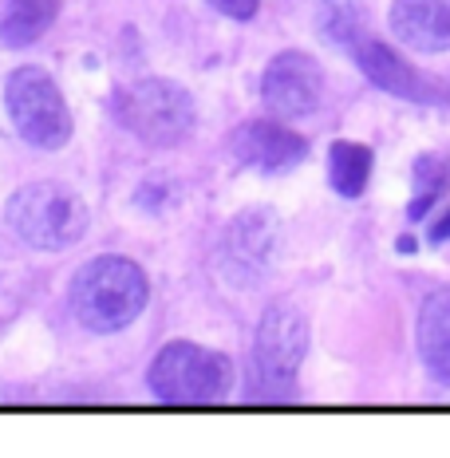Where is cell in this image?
Segmentation results:
<instances>
[{
	"instance_id": "obj_12",
	"label": "cell",
	"mask_w": 450,
	"mask_h": 458,
	"mask_svg": "<svg viewBox=\"0 0 450 458\" xmlns=\"http://www.w3.org/2000/svg\"><path fill=\"white\" fill-rule=\"evenodd\" d=\"M415 344L430 376L450 384V293L446 289L430 293L423 301L419 324H415Z\"/></svg>"
},
{
	"instance_id": "obj_2",
	"label": "cell",
	"mask_w": 450,
	"mask_h": 458,
	"mask_svg": "<svg viewBox=\"0 0 450 458\" xmlns=\"http://www.w3.org/2000/svg\"><path fill=\"white\" fill-rule=\"evenodd\" d=\"M147 384L170 407H209L222 403L233 391V364L222 352H209L190 340H174L155 356Z\"/></svg>"
},
{
	"instance_id": "obj_19",
	"label": "cell",
	"mask_w": 450,
	"mask_h": 458,
	"mask_svg": "<svg viewBox=\"0 0 450 458\" xmlns=\"http://www.w3.org/2000/svg\"><path fill=\"white\" fill-rule=\"evenodd\" d=\"M415 250V237H399V253H411Z\"/></svg>"
},
{
	"instance_id": "obj_15",
	"label": "cell",
	"mask_w": 450,
	"mask_h": 458,
	"mask_svg": "<svg viewBox=\"0 0 450 458\" xmlns=\"http://www.w3.org/2000/svg\"><path fill=\"white\" fill-rule=\"evenodd\" d=\"M316 24H320L324 40L344 47V52H352V47L368 36V28H363V13L356 8V0H324Z\"/></svg>"
},
{
	"instance_id": "obj_13",
	"label": "cell",
	"mask_w": 450,
	"mask_h": 458,
	"mask_svg": "<svg viewBox=\"0 0 450 458\" xmlns=\"http://www.w3.org/2000/svg\"><path fill=\"white\" fill-rule=\"evenodd\" d=\"M60 16V0H0V44H36Z\"/></svg>"
},
{
	"instance_id": "obj_6",
	"label": "cell",
	"mask_w": 450,
	"mask_h": 458,
	"mask_svg": "<svg viewBox=\"0 0 450 458\" xmlns=\"http://www.w3.org/2000/svg\"><path fill=\"white\" fill-rule=\"evenodd\" d=\"M284 250V225L269 206H249L229 217L222 245H217V269L233 289H257L269 281Z\"/></svg>"
},
{
	"instance_id": "obj_9",
	"label": "cell",
	"mask_w": 450,
	"mask_h": 458,
	"mask_svg": "<svg viewBox=\"0 0 450 458\" xmlns=\"http://www.w3.org/2000/svg\"><path fill=\"white\" fill-rule=\"evenodd\" d=\"M233 155L242 166L276 178V174H289V170H296L309 158V139L281 127L276 119H253L233 131Z\"/></svg>"
},
{
	"instance_id": "obj_16",
	"label": "cell",
	"mask_w": 450,
	"mask_h": 458,
	"mask_svg": "<svg viewBox=\"0 0 450 458\" xmlns=\"http://www.w3.org/2000/svg\"><path fill=\"white\" fill-rule=\"evenodd\" d=\"M411 178H415V198H411V206H407V217L419 222V217H427V209L435 206L438 198H443V190L450 186V166L438 155H423V158H415Z\"/></svg>"
},
{
	"instance_id": "obj_4",
	"label": "cell",
	"mask_w": 450,
	"mask_h": 458,
	"mask_svg": "<svg viewBox=\"0 0 450 458\" xmlns=\"http://www.w3.org/2000/svg\"><path fill=\"white\" fill-rule=\"evenodd\" d=\"M115 114L142 147L170 150L190 139L198 123L194 95L174 80H139L115 95Z\"/></svg>"
},
{
	"instance_id": "obj_18",
	"label": "cell",
	"mask_w": 450,
	"mask_h": 458,
	"mask_svg": "<svg viewBox=\"0 0 450 458\" xmlns=\"http://www.w3.org/2000/svg\"><path fill=\"white\" fill-rule=\"evenodd\" d=\"M443 242H450V209L430 225V245H443Z\"/></svg>"
},
{
	"instance_id": "obj_14",
	"label": "cell",
	"mask_w": 450,
	"mask_h": 458,
	"mask_svg": "<svg viewBox=\"0 0 450 458\" xmlns=\"http://www.w3.org/2000/svg\"><path fill=\"white\" fill-rule=\"evenodd\" d=\"M328 178L340 198H360L371 178V150L360 142H332L328 150Z\"/></svg>"
},
{
	"instance_id": "obj_11",
	"label": "cell",
	"mask_w": 450,
	"mask_h": 458,
	"mask_svg": "<svg viewBox=\"0 0 450 458\" xmlns=\"http://www.w3.org/2000/svg\"><path fill=\"white\" fill-rule=\"evenodd\" d=\"M352 55H356L360 72L368 75L379 91L399 95V99H423V80L415 75V68H411L395 47H387L383 40H376L371 32L363 36L356 47H352Z\"/></svg>"
},
{
	"instance_id": "obj_3",
	"label": "cell",
	"mask_w": 450,
	"mask_h": 458,
	"mask_svg": "<svg viewBox=\"0 0 450 458\" xmlns=\"http://www.w3.org/2000/svg\"><path fill=\"white\" fill-rule=\"evenodd\" d=\"M8 225L32 250H68L88 233V206L64 182H28L4 206Z\"/></svg>"
},
{
	"instance_id": "obj_5",
	"label": "cell",
	"mask_w": 450,
	"mask_h": 458,
	"mask_svg": "<svg viewBox=\"0 0 450 458\" xmlns=\"http://www.w3.org/2000/svg\"><path fill=\"white\" fill-rule=\"evenodd\" d=\"M4 107L16 135L36 150H64L72 139V111L64 103V91L44 68L28 64L16 68L4 83Z\"/></svg>"
},
{
	"instance_id": "obj_7",
	"label": "cell",
	"mask_w": 450,
	"mask_h": 458,
	"mask_svg": "<svg viewBox=\"0 0 450 458\" xmlns=\"http://www.w3.org/2000/svg\"><path fill=\"white\" fill-rule=\"evenodd\" d=\"M304 356H309V320L293 304H269L261 324H257V395L253 399H293L296 371H301Z\"/></svg>"
},
{
	"instance_id": "obj_10",
	"label": "cell",
	"mask_w": 450,
	"mask_h": 458,
	"mask_svg": "<svg viewBox=\"0 0 450 458\" xmlns=\"http://www.w3.org/2000/svg\"><path fill=\"white\" fill-rule=\"evenodd\" d=\"M391 32L415 52H450V0H395Z\"/></svg>"
},
{
	"instance_id": "obj_8",
	"label": "cell",
	"mask_w": 450,
	"mask_h": 458,
	"mask_svg": "<svg viewBox=\"0 0 450 458\" xmlns=\"http://www.w3.org/2000/svg\"><path fill=\"white\" fill-rule=\"evenodd\" d=\"M261 99L276 119H304L324 99V68L304 52H281L261 75Z\"/></svg>"
},
{
	"instance_id": "obj_1",
	"label": "cell",
	"mask_w": 450,
	"mask_h": 458,
	"mask_svg": "<svg viewBox=\"0 0 450 458\" xmlns=\"http://www.w3.org/2000/svg\"><path fill=\"white\" fill-rule=\"evenodd\" d=\"M147 297H150L147 273L131 257L119 253H103L91 257L88 265H80L68 289L75 320L88 332H99V336L139 320V312L147 309Z\"/></svg>"
},
{
	"instance_id": "obj_17",
	"label": "cell",
	"mask_w": 450,
	"mask_h": 458,
	"mask_svg": "<svg viewBox=\"0 0 450 458\" xmlns=\"http://www.w3.org/2000/svg\"><path fill=\"white\" fill-rule=\"evenodd\" d=\"M209 4H214L222 16H229V21H253L261 0H209Z\"/></svg>"
}]
</instances>
